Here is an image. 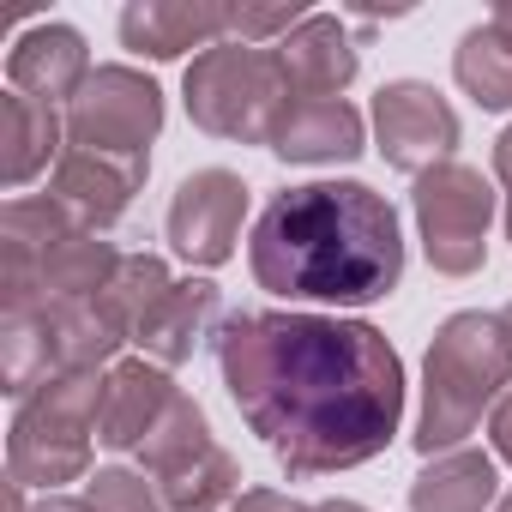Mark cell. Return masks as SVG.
Instances as JSON below:
<instances>
[{
	"label": "cell",
	"mask_w": 512,
	"mask_h": 512,
	"mask_svg": "<svg viewBox=\"0 0 512 512\" xmlns=\"http://www.w3.org/2000/svg\"><path fill=\"white\" fill-rule=\"evenodd\" d=\"M217 368L290 476H332L380 458L404 422V362L368 320L235 314L217 332Z\"/></svg>",
	"instance_id": "cell-1"
},
{
	"label": "cell",
	"mask_w": 512,
	"mask_h": 512,
	"mask_svg": "<svg viewBox=\"0 0 512 512\" xmlns=\"http://www.w3.org/2000/svg\"><path fill=\"white\" fill-rule=\"evenodd\" d=\"M247 260L260 290L284 302L368 308L404 278V229L386 193L362 181H308L272 193L253 223Z\"/></svg>",
	"instance_id": "cell-2"
},
{
	"label": "cell",
	"mask_w": 512,
	"mask_h": 512,
	"mask_svg": "<svg viewBox=\"0 0 512 512\" xmlns=\"http://www.w3.org/2000/svg\"><path fill=\"white\" fill-rule=\"evenodd\" d=\"M512 392V338L500 314L464 308L452 314L422 362V416H416V452L440 458L458 452L464 434H476L482 410H494Z\"/></svg>",
	"instance_id": "cell-3"
},
{
	"label": "cell",
	"mask_w": 512,
	"mask_h": 512,
	"mask_svg": "<svg viewBox=\"0 0 512 512\" xmlns=\"http://www.w3.org/2000/svg\"><path fill=\"white\" fill-rule=\"evenodd\" d=\"M187 115L211 139H241V145H272V127L290 103V79L272 49L247 43H211L205 55L187 61L181 79Z\"/></svg>",
	"instance_id": "cell-4"
},
{
	"label": "cell",
	"mask_w": 512,
	"mask_h": 512,
	"mask_svg": "<svg viewBox=\"0 0 512 512\" xmlns=\"http://www.w3.org/2000/svg\"><path fill=\"white\" fill-rule=\"evenodd\" d=\"M97 404H103V374H61L43 392H31L13 416L7 434V470L19 488H61L91 470V440H97Z\"/></svg>",
	"instance_id": "cell-5"
},
{
	"label": "cell",
	"mask_w": 512,
	"mask_h": 512,
	"mask_svg": "<svg viewBox=\"0 0 512 512\" xmlns=\"http://www.w3.org/2000/svg\"><path fill=\"white\" fill-rule=\"evenodd\" d=\"M410 205H416L428 266L446 272V278H470L488 253V223H494V187L482 181V169L440 163V169L416 175Z\"/></svg>",
	"instance_id": "cell-6"
},
{
	"label": "cell",
	"mask_w": 512,
	"mask_h": 512,
	"mask_svg": "<svg viewBox=\"0 0 512 512\" xmlns=\"http://www.w3.org/2000/svg\"><path fill=\"white\" fill-rule=\"evenodd\" d=\"M163 133V91L133 67H97L85 91L67 103V145L139 157L151 163V139Z\"/></svg>",
	"instance_id": "cell-7"
},
{
	"label": "cell",
	"mask_w": 512,
	"mask_h": 512,
	"mask_svg": "<svg viewBox=\"0 0 512 512\" xmlns=\"http://www.w3.org/2000/svg\"><path fill=\"white\" fill-rule=\"evenodd\" d=\"M374 139H380V157L404 175H428L440 163H452V145H458V115L452 103L422 85V79H392L380 85L374 97Z\"/></svg>",
	"instance_id": "cell-8"
},
{
	"label": "cell",
	"mask_w": 512,
	"mask_h": 512,
	"mask_svg": "<svg viewBox=\"0 0 512 512\" xmlns=\"http://www.w3.org/2000/svg\"><path fill=\"white\" fill-rule=\"evenodd\" d=\"M241 217H247V187L241 175L229 169H193L175 199H169V247L181 253L187 266L211 272L223 266L229 253H235V235H241Z\"/></svg>",
	"instance_id": "cell-9"
},
{
	"label": "cell",
	"mask_w": 512,
	"mask_h": 512,
	"mask_svg": "<svg viewBox=\"0 0 512 512\" xmlns=\"http://www.w3.org/2000/svg\"><path fill=\"white\" fill-rule=\"evenodd\" d=\"M145 169L139 157H109V151H85V145H67L61 163H55V199L85 223V229H109L127 217L133 193L145 187Z\"/></svg>",
	"instance_id": "cell-10"
},
{
	"label": "cell",
	"mask_w": 512,
	"mask_h": 512,
	"mask_svg": "<svg viewBox=\"0 0 512 512\" xmlns=\"http://www.w3.org/2000/svg\"><path fill=\"white\" fill-rule=\"evenodd\" d=\"M175 380L169 368L145 362V356H127L103 374V404H97V446H115V452H139L145 434L163 422V410L175 404Z\"/></svg>",
	"instance_id": "cell-11"
},
{
	"label": "cell",
	"mask_w": 512,
	"mask_h": 512,
	"mask_svg": "<svg viewBox=\"0 0 512 512\" xmlns=\"http://www.w3.org/2000/svg\"><path fill=\"white\" fill-rule=\"evenodd\" d=\"M362 145H368V121L344 97H290L272 127V151L284 163H356Z\"/></svg>",
	"instance_id": "cell-12"
},
{
	"label": "cell",
	"mask_w": 512,
	"mask_h": 512,
	"mask_svg": "<svg viewBox=\"0 0 512 512\" xmlns=\"http://www.w3.org/2000/svg\"><path fill=\"white\" fill-rule=\"evenodd\" d=\"M91 73H97L91 67V49H85V37L73 25H31L13 43V55H7L13 91L31 97V103H49V109L55 103H73Z\"/></svg>",
	"instance_id": "cell-13"
},
{
	"label": "cell",
	"mask_w": 512,
	"mask_h": 512,
	"mask_svg": "<svg viewBox=\"0 0 512 512\" xmlns=\"http://www.w3.org/2000/svg\"><path fill=\"white\" fill-rule=\"evenodd\" d=\"M229 31V7H211V0H133L121 13V43L133 55L151 61H175L187 49H211Z\"/></svg>",
	"instance_id": "cell-14"
},
{
	"label": "cell",
	"mask_w": 512,
	"mask_h": 512,
	"mask_svg": "<svg viewBox=\"0 0 512 512\" xmlns=\"http://www.w3.org/2000/svg\"><path fill=\"white\" fill-rule=\"evenodd\" d=\"M272 55L290 79V97H344L356 67H362L350 31L332 13H308L284 43H272Z\"/></svg>",
	"instance_id": "cell-15"
},
{
	"label": "cell",
	"mask_w": 512,
	"mask_h": 512,
	"mask_svg": "<svg viewBox=\"0 0 512 512\" xmlns=\"http://www.w3.org/2000/svg\"><path fill=\"white\" fill-rule=\"evenodd\" d=\"M217 284L211 278H175V290L157 302V314L139 326V350L157 362V368H175V362H187L205 338H211V320H217Z\"/></svg>",
	"instance_id": "cell-16"
},
{
	"label": "cell",
	"mask_w": 512,
	"mask_h": 512,
	"mask_svg": "<svg viewBox=\"0 0 512 512\" xmlns=\"http://www.w3.org/2000/svg\"><path fill=\"white\" fill-rule=\"evenodd\" d=\"M500 506V470L494 452L458 446L422 464V476L410 482V512H488Z\"/></svg>",
	"instance_id": "cell-17"
},
{
	"label": "cell",
	"mask_w": 512,
	"mask_h": 512,
	"mask_svg": "<svg viewBox=\"0 0 512 512\" xmlns=\"http://www.w3.org/2000/svg\"><path fill=\"white\" fill-rule=\"evenodd\" d=\"M61 151H67V121L49 103H31L19 91L0 97V181L25 187L49 169V157L61 163Z\"/></svg>",
	"instance_id": "cell-18"
},
{
	"label": "cell",
	"mask_w": 512,
	"mask_h": 512,
	"mask_svg": "<svg viewBox=\"0 0 512 512\" xmlns=\"http://www.w3.org/2000/svg\"><path fill=\"white\" fill-rule=\"evenodd\" d=\"M73 229H85L55 193H37V199H13L7 211H0V260H7V272H0V284H19L37 272V260L49 247H61Z\"/></svg>",
	"instance_id": "cell-19"
},
{
	"label": "cell",
	"mask_w": 512,
	"mask_h": 512,
	"mask_svg": "<svg viewBox=\"0 0 512 512\" xmlns=\"http://www.w3.org/2000/svg\"><path fill=\"white\" fill-rule=\"evenodd\" d=\"M211 446H217V440H211V422H205V410H199L187 392H175V404L163 410V422L145 434V446H139V464L151 470V482H169V476L193 470V464H199Z\"/></svg>",
	"instance_id": "cell-20"
},
{
	"label": "cell",
	"mask_w": 512,
	"mask_h": 512,
	"mask_svg": "<svg viewBox=\"0 0 512 512\" xmlns=\"http://www.w3.org/2000/svg\"><path fill=\"white\" fill-rule=\"evenodd\" d=\"M175 290V278H169V266L157 260V253H127L121 260V272L109 278V290L97 296V308L127 332V344L139 338V326L157 314V302Z\"/></svg>",
	"instance_id": "cell-21"
},
{
	"label": "cell",
	"mask_w": 512,
	"mask_h": 512,
	"mask_svg": "<svg viewBox=\"0 0 512 512\" xmlns=\"http://www.w3.org/2000/svg\"><path fill=\"white\" fill-rule=\"evenodd\" d=\"M452 73L482 109H512V37H500L494 25H476L458 37Z\"/></svg>",
	"instance_id": "cell-22"
},
{
	"label": "cell",
	"mask_w": 512,
	"mask_h": 512,
	"mask_svg": "<svg viewBox=\"0 0 512 512\" xmlns=\"http://www.w3.org/2000/svg\"><path fill=\"white\" fill-rule=\"evenodd\" d=\"M85 500L97 512H163V494L139 476V470H97Z\"/></svg>",
	"instance_id": "cell-23"
},
{
	"label": "cell",
	"mask_w": 512,
	"mask_h": 512,
	"mask_svg": "<svg viewBox=\"0 0 512 512\" xmlns=\"http://www.w3.org/2000/svg\"><path fill=\"white\" fill-rule=\"evenodd\" d=\"M302 19H308V13L296 7V0H290V7H229V37H241L247 49H266L272 37L284 43Z\"/></svg>",
	"instance_id": "cell-24"
},
{
	"label": "cell",
	"mask_w": 512,
	"mask_h": 512,
	"mask_svg": "<svg viewBox=\"0 0 512 512\" xmlns=\"http://www.w3.org/2000/svg\"><path fill=\"white\" fill-rule=\"evenodd\" d=\"M229 512H314V506H302L296 494H278V488H241V500Z\"/></svg>",
	"instance_id": "cell-25"
},
{
	"label": "cell",
	"mask_w": 512,
	"mask_h": 512,
	"mask_svg": "<svg viewBox=\"0 0 512 512\" xmlns=\"http://www.w3.org/2000/svg\"><path fill=\"white\" fill-rule=\"evenodd\" d=\"M488 440H494V458H500V464H512V392L488 410Z\"/></svg>",
	"instance_id": "cell-26"
},
{
	"label": "cell",
	"mask_w": 512,
	"mask_h": 512,
	"mask_svg": "<svg viewBox=\"0 0 512 512\" xmlns=\"http://www.w3.org/2000/svg\"><path fill=\"white\" fill-rule=\"evenodd\" d=\"M494 175H500V187L512 193V127L494 139Z\"/></svg>",
	"instance_id": "cell-27"
},
{
	"label": "cell",
	"mask_w": 512,
	"mask_h": 512,
	"mask_svg": "<svg viewBox=\"0 0 512 512\" xmlns=\"http://www.w3.org/2000/svg\"><path fill=\"white\" fill-rule=\"evenodd\" d=\"M31 512H97V506L91 500H73V494H43Z\"/></svg>",
	"instance_id": "cell-28"
},
{
	"label": "cell",
	"mask_w": 512,
	"mask_h": 512,
	"mask_svg": "<svg viewBox=\"0 0 512 512\" xmlns=\"http://www.w3.org/2000/svg\"><path fill=\"white\" fill-rule=\"evenodd\" d=\"M500 37H512V0H500V7H494V19H488Z\"/></svg>",
	"instance_id": "cell-29"
},
{
	"label": "cell",
	"mask_w": 512,
	"mask_h": 512,
	"mask_svg": "<svg viewBox=\"0 0 512 512\" xmlns=\"http://www.w3.org/2000/svg\"><path fill=\"white\" fill-rule=\"evenodd\" d=\"M314 512H368V506H356V500H320Z\"/></svg>",
	"instance_id": "cell-30"
},
{
	"label": "cell",
	"mask_w": 512,
	"mask_h": 512,
	"mask_svg": "<svg viewBox=\"0 0 512 512\" xmlns=\"http://www.w3.org/2000/svg\"><path fill=\"white\" fill-rule=\"evenodd\" d=\"M506 241H512V193H506Z\"/></svg>",
	"instance_id": "cell-31"
},
{
	"label": "cell",
	"mask_w": 512,
	"mask_h": 512,
	"mask_svg": "<svg viewBox=\"0 0 512 512\" xmlns=\"http://www.w3.org/2000/svg\"><path fill=\"white\" fill-rule=\"evenodd\" d=\"M500 320H506V338H512V302H506V314H500Z\"/></svg>",
	"instance_id": "cell-32"
},
{
	"label": "cell",
	"mask_w": 512,
	"mask_h": 512,
	"mask_svg": "<svg viewBox=\"0 0 512 512\" xmlns=\"http://www.w3.org/2000/svg\"><path fill=\"white\" fill-rule=\"evenodd\" d=\"M494 512H512V494H506V500H500V506H494Z\"/></svg>",
	"instance_id": "cell-33"
}]
</instances>
